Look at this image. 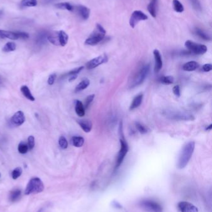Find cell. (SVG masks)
<instances>
[{"label": "cell", "mask_w": 212, "mask_h": 212, "mask_svg": "<svg viewBox=\"0 0 212 212\" xmlns=\"http://www.w3.org/2000/svg\"><path fill=\"white\" fill-rule=\"evenodd\" d=\"M195 147V143L192 141L189 142L183 146L178 160L177 167L179 169H181L186 167L194 152Z\"/></svg>", "instance_id": "obj_1"}, {"label": "cell", "mask_w": 212, "mask_h": 212, "mask_svg": "<svg viewBox=\"0 0 212 212\" xmlns=\"http://www.w3.org/2000/svg\"><path fill=\"white\" fill-rule=\"evenodd\" d=\"M105 34L106 31L104 27L100 24H97L95 31L86 39L85 43L88 45H95L104 39Z\"/></svg>", "instance_id": "obj_2"}, {"label": "cell", "mask_w": 212, "mask_h": 212, "mask_svg": "<svg viewBox=\"0 0 212 212\" xmlns=\"http://www.w3.org/2000/svg\"><path fill=\"white\" fill-rule=\"evenodd\" d=\"M44 189L43 182L39 178H32L27 183L25 190L26 195L35 194L42 192Z\"/></svg>", "instance_id": "obj_3"}, {"label": "cell", "mask_w": 212, "mask_h": 212, "mask_svg": "<svg viewBox=\"0 0 212 212\" xmlns=\"http://www.w3.org/2000/svg\"><path fill=\"white\" fill-rule=\"evenodd\" d=\"M164 115L171 120L174 121H191L195 119L193 115L185 112H180L178 110H169L164 111Z\"/></svg>", "instance_id": "obj_4"}, {"label": "cell", "mask_w": 212, "mask_h": 212, "mask_svg": "<svg viewBox=\"0 0 212 212\" xmlns=\"http://www.w3.org/2000/svg\"><path fill=\"white\" fill-rule=\"evenodd\" d=\"M150 71V65L149 64H147L142 67L135 75L132 83L131 85V88H135L136 86L141 85L145 79L148 76Z\"/></svg>", "instance_id": "obj_5"}, {"label": "cell", "mask_w": 212, "mask_h": 212, "mask_svg": "<svg viewBox=\"0 0 212 212\" xmlns=\"http://www.w3.org/2000/svg\"><path fill=\"white\" fill-rule=\"evenodd\" d=\"M140 207L147 212H162V207L158 202L152 200H144L140 203Z\"/></svg>", "instance_id": "obj_6"}, {"label": "cell", "mask_w": 212, "mask_h": 212, "mask_svg": "<svg viewBox=\"0 0 212 212\" xmlns=\"http://www.w3.org/2000/svg\"><path fill=\"white\" fill-rule=\"evenodd\" d=\"M185 46L191 53L195 55H203L207 52V47L205 45L197 43L191 40H187Z\"/></svg>", "instance_id": "obj_7"}, {"label": "cell", "mask_w": 212, "mask_h": 212, "mask_svg": "<svg viewBox=\"0 0 212 212\" xmlns=\"http://www.w3.org/2000/svg\"><path fill=\"white\" fill-rule=\"evenodd\" d=\"M121 138H120V150H119L118 157L116 159V166H115V169H118L119 166H120L122 163L123 162V160L125 158V156L126 154L128 152V145L127 142H126L123 136L121 135Z\"/></svg>", "instance_id": "obj_8"}, {"label": "cell", "mask_w": 212, "mask_h": 212, "mask_svg": "<svg viewBox=\"0 0 212 212\" xmlns=\"http://www.w3.org/2000/svg\"><path fill=\"white\" fill-rule=\"evenodd\" d=\"M148 19L147 16L141 11H134L130 17V25L132 28H134L136 25L140 21H146Z\"/></svg>", "instance_id": "obj_9"}, {"label": "cell", "mask_w": 212, "mask_h": 212, "mask_svg": "<svg viewBox=\"0 0 212 212\" xmlns=\"http://www.w3.org/2000/svg\"><path fill=\"white\" fill-rule=\"evenodd\" d=\"M108 57L105 54H103L100 56L92 59L88 61L86 64V68L88 70H91L97 68V67L100 66V64L106 63L108 61Z\"/></svg>", "instance_id": "obj_10"}, {"label": "cell", "mask_w": 212, "mask_h": 212, "mask_svg": "<svg viewBox=\"0 0 212 212\" xmlns=\"http://www.w3.org/2000/svg\"><path fill=\"white\" fill-rule=\"evenodd\" d=\"M178 208L180 212H198L197 207L187 202H180L178 204Z\"/></svg>", "instance_id": "obj_11"}, {"label": "cell", "mask_w": 212, "mask_h": 212, "mask_svg": "<svg viewBox=\"0 0 212 212\" xmlns=\"http://www.w3.org/2000/svg\"><path fill=\"white\" fill-rule=\"evenodd\" d=\"M25 121L26 118L24 114L21 110L16 112L11 118V124L16 127L22 125L24 123Z\"/></svg>", "instance_id": "obj_12"}, {"label": "cell", "mask_w": 212, "mask_h": 212, "mask_svg": "<svg viewBox=\"0 0 212 212\" xmlns=\"http://www.w3.org/2000/svg\"><path fill=\"white\" fill-rule=\"evenodd\" d=\"M154 60H155V66H154V71L155 73H158L161 68H162V60L161 57V55L158 50H154L153 52Z\"/></svg>", "instance_id": "obj_13"}, {"label": "cell", "mask_w": 212, "mask_h": 212, "mask_svg": "<svg viewBox=\"0 0 212 212\" xmlns=\"http://www.w3.org/2000/svg\"><path fill=\"white\" fill-rule=\"evenodd\" d=\"M75 9L77 13L83 19L87 20L88 19L90 14V10L89 8L85 6L78 5L75 6Z\"/></svg>", "instance_id": "obj_14"}, {"label": "cell", "mask_w": 212, "mask_h": 212, "mask_svg": "<svg viewBox=\"0 0 212 212\" xmlns=\"http://www.w3.org/2000/svg\"><path fill=\"white\" fill-rule=\"evenodd\" d=\"M0 38L2 39H10L11 40H17L19 39L17 34V32L7 31L0 30Z\"/></svg>", "instance_id": "obj_15"}, {"label": "cell", "mask_w": 212, "mask_h": 212, "mask_svg": "<svg viewBox=\"0 0 212 212\" xmlns=\"http://www.w3.org/2000/svg\"><path fill=\"white\" fill-rule=\"evenodd\" d=\"M78 123L81 127V128L86 133H88L91 130L92 124L91 122L87 119L80 120L78 121Z\"/></svg>", "instance_id": "obj_16"}, {"label": "cell", "mask_w": 212, "mask_h": 212, "mask_svg": "<svg viewBox=\"0 0 212 212\" xmlns=\"http://www.w3.org/2000/svg\"><path fill=\"white\" fill-rule=\"evenodd\" d=\"M57 34H58L59 45L62 46V47H64V46H65L68 42V40H69L68 35L63 31H60L57 32Z\"/></svg>", "instance_id": "obj_17"}, {"label": "cell", "mask_w": 212, "mask_h": 212, "mask_svg": "<svg viewBox=\"0 0 212 212\" xmlns=\"http://www.w3.org/2000/svg\"><path fill=\"white\" fill-rule=\"evenodd\" d=\"M75 112L77 115L79 117H84L85 114V109L84 106L83 105L82 103L79 100H75Z\"/></svg>", "instance_id": "obj_18"}, {"label": "cell", "mask_w": 212, "mask_h": 212, "mask_svg": "<svg viewBox=\"0 0 212 212\" xmlns=\"http://www.w3.org/2000/svg\"><path fill=\"white\" fill-rule=\"evenodd\" d=\"M143 99V94H138L137 96H136L133 99V100L132 101L130 109L131 110H134V109L137 108L138 107H140L142 103Z\"/></svg>", "instance_id": "obj_19"}, {"label": "cell", "mask_w": 212, "mask_h": 212, "mask_svg": "<svg viewBox=\"0 0 212 212\" xmlns=\"http://www.w3.org/2000/svg\"><path fill=\"white\" fill-rule=\"evenodd\" d=\"M198 67V63L195 61H190L185 63L182 67V69L186 71H195Z\"/></svg>", "instance_id": "obj_20"}, {"label": "cell", "mask_w": 212, "mask_h": 212, "mask_svg": "<svg viewBox=\"0 0 212 212\" xmlns=\"http://www.w3.org/2000/svg\"><path fill=\"white\" fill-rule=\"evenodd\" d=\"M157 5H158V0H151L149 4L147 6V10L153 17H155L157 16Z\"/></svg>", "instance_id": "obj_21"}, {"label": "cell", "mask_w": 212, "mask_h": 212, "mask_svg": "<svg viewBox=\"0 0 212 212\" xmlns=\"http://www.w3.org/2000/svg\"><path fill=\"white\" fill-rule=\"evenodd\" d=\"M21 196V190L19 189H16L11 191L10 193V196H9V199H10V200L11 202H15L20 199Z\"/></svg>", "instance_id": "obj_22"}, {"label": "cell", "mask_w": 212, "mask_h": 212, "mask_svg": "<svg viewBox=\"0 0 212 212\" xmlns=\"http://www.w3.org/2000/svg\"><path fill=\"white\" fill-rule=\"evenodd\" d=\"M21 92L22 93V94H23V96L28 100H29L30 101H34L35 100V98L33 96V95L32 94L31 92L29 89V88L27 87V86H23L21 88Z\"/></svg>", "instance_id": "obj_23"}, {"label": "cell", "mask_w": 212, "mask_h": 212, "mask_svg": "<svg viewBox=\"0 0 212 212\" xmlns=\"http://www.w3.org/2000/svg\"><path fill=\"white\" fill-rule=\"evenodd\" d=\"M194 32L197 36H198L200 38L202 39L203 40H207V41L211 40L210 36L207 33H206L204 31H203L201 29H199V28L195 29Z\"/></svg>", "instance_id": "obj_24"}, {"label": "cell", "mask_w": 212, "mask_h": 212, "mask_svg": "<svg viewBox=\"0 0 212 212\" xmlns=\"http://www.w3.org/2000/svg\"><path fill=\"white\" fill-rule=\"evenodd\" d=\"M90 85V81L88 79H83L80 83L76 86L75 89V91L76 93H78V92L81 91L85 89L86 88H87L88 87V86Z\"/></svg>", "instance_id": "obj_25"}, {"label": "cell", "mask_w": 212, "mask_h": 212, "mask_svg": "<svg viewBox=\"0 0 212 212\" xmlns=\"http://www.w3.org/2000/svg\"><path fill=\"white\" fill-rule=\"evenodd\" d=\"M84 138L81 136H73L72 138V142L73 145L75 147H77V148H80V147H81L84 145Z\"/></svg>", "instance_id": "obj_26"}, {"label": "cell", "mask_w": 212, "mask_h": 212, "mask_svg": "<svg viewBox=\"0 0 212 212\" xmlns=\"http://www.w3.org/2000/svg\"><path fill=\"white\" fill-rule=\"evenodd\" d=\"M56 7L59 9H61V10H66L69 11H73L74 10V6H73L68 2H63L56 4Z\"/></svg>", "instance_id": "obj_27"}, {"label": "cell", "mask_w": 212, "mask_h": 212, "mask_svg": "<svg viewBox=\"0 0 212 212\" xmlns=\"http://www.w3.org/2000/svg\"><path fill=\"white\" fill-rule=\"evenodd\" d=\"M16 49V43L13 42H9L5 45L2 50L4 52H10L14 51Z\"/></svg>", "instance_id": "obj_28"}, {"label": "cell", "mask_w": 212, "mask_h": 212, "mask_svg": "<svg viewBox=\"0 0 212 212\" xmlns=\"http://www.w3.org/2000/svg\"><path fill=\"white\" fill-rule=\"evenodd\" d=\"M172 4L175 11L177 13H182L184 11V7L179 0H173Z\"/></svg>", "instance_id": "obj_29"}, {"label": "cell", "mask_w": 212, "mask_h": 212, "mask_svg": "<svg viewBox=\"0 0 212 212\" xmlns=\"http://www.w3.org/2000/svg\"><path fill=\"white\" fill-rule=\"evenodd\" d=\"M38 4L37 0H22L21 5L23 7H34Z\"/></svg>", "instance_id": "obj_30"}, {"label": "cell", "mask_w": 212, "mask_h": 212, "mask_svg": "<svg viewBox=\"0 0 212 212\" xmlns=\"http://www.w3.org/2000/svg\"><path fill=\"white\" fill-rule=\"evenodd\" d=\"M174 78L172 76H164L159 79V81L164 85H171L174 82Z\"/></svg>", "instance_id": "obj_31"}, {"label": "cell", "mask_w": 212, "mask_h": 212, "mask_svg": "<svg viewBox=\"0 0 212 212\" xmlns=\"http://www.w3.org/2000/svg\"><path fill=\"white\" fill-rule=\"evenodd\" d=\"M17 150L18 151H19L20 153L22 154H24L26 153H27L29 150V148L28 146H27V144L24 143V142H21L19 144L17 147Z\"/></svg>", "instance_id": "obj_32"}, {"label": "cell", "mask_w": 212, "mask_h": 212, "mask_svg": "<svg viewBox=\"0 0 212 212\" xmlns=\"http://www.w3.org/2000/svg\"><path fill=\"white\" fill-rule=\"evenodd\" d=\"M192 7L197 11H201L202 7L199 0H189Z\"/></svg>", "instance_id": "obj_33"}, {"label": "cell", "mask_w": 212, "mask_h": 212, "mask_svg": "<svg viewBox=\"0 0 212 212\" xmlns=\"http://www.w3.org/2000/svg\"><path fill=\"white\" fill-rule=\"evenodd\" d=\"M59 145L60 148L63 150L67 148L68 147V142L66 138L63 136H60L59 139Z\"/></svg>", "instance_id": "obj_34"}, {"label": "cell", "mask_w": 212, "mask_h": 212, "mask_svg": "<svg viewBox=\"0 0 212 212\" xmlns=\"http://www.w3.org/2000/svg\"><path fill=\"white\" fill-rule=\"evenodd\" d=\"M22 172H23V170L20 167H18V168H15L13 171H12V173H11V176H12V178L14 180L17 179V178H19L21 176V174H22Z\"/></svg>", "instance_id": "obj_35"}, {"label": "cell", "mask_w": 212, "mask_h": 212, "mask_svg": "<svg viewBox=\"0 0 212 212\" xmlns=\"http://www.w3.org/2000/svg\"><path fill=\"white\" fill-rule=\"evenodd\" d=\"M48 34L45 32H41L38 36V38H37V41L38 43H44L45 41L46 38L48 39Z\"/></svg>", "instance_id": "obj_36"}, {"label": "cell", "mask_w": 212, "mask_h": 212, "mask_svg": "<svg viewBox=\"0 0 212 212\" xmlns=\"http://www.w3.org/2000/svg\"><path fill=\"white\" fill-rule=\"evenodd\" d=\"M27 146L29 150H33L35 146V138L33 136L31 135L27 138Z\"/></svg>", "instance_id": "obj_37"}, {"label": "cell", "mask_w": 212, "mask_h": 212, "mask_svg": "<svg viewBox=\"0 0 212 212\" xmlns=\"http://www.w3.org/2000/svg\"><path fill=\"white\" fill-rule=\"evenodd\" d=\"M94 98H95V94H91V95H89L87 96V97L86 98V99L85 100L84 107L85 109L88 108L90 104L93 102Z\"/></svg>", "instance_id": "obj_38"}, {"label": "cell", "mask_w": 212, "mask_h": 212, "mask_svg": "<svg viewBox=\"0 0 212 212\" xmlns=\"http://www.w3.org/2000/svg\"><path fill=\"white\" fill-rule=\"evenodd\" d=\"M136 128L137 129V130L139 131L141 133L145 134V133H147V128L145 126H144L143 125H142L141 124H140L139 122L136 123Z\"/></svg>", "instance_id": "obj_39"}, {"label": "cell", "mask_w": 212, "mask_h": 212, "mask_svg": "<svg viewBox=\"0 0 212 212\" xmlns=\"http://www.w3.org/2000/svg\"><path fill=\"white\" fill-rule=\"evenodd\" d=\"M84 67H78V68H75V69H74V70H73L69 71L68 73H67L66 76H72V75H77V74H78V73H79L83 69H84Z\"/></svg>", "instance_id": "obj_40"}, {"label": "cell", "mask_w": 212, "mask_h": 212, "mask_svg": "<svg viewBox=\"0 0 212 212\" xmlns=\"http://www.w3.org/2000/svg\"><path fill=\"white\" fill-rule=\"evenodd\" d=\"M18 38L22 39H27L29 37V34L24 32H17Z\"/></svg>", "instance_id": "obj_41"}, {"label": "cell", "mask_w": 212, "mask_h": 212, "mask_svg": "<svg viewBox=\"0 0 212 212\" xmlns=\"http://www.w3.org/2000/svg\"><path fill=\"white\" fill-rule=\"evenodd\" d=\"M56 74H55V73H54V74L51 75L49 76V78H48V84L49 85H53L54 83V82H55V80H56Z\"/></svg>", "instance_id": "obj_42"}, {"label": "cell", "mask_w": 212, "mask_h": 212, "mask_svg": "<svg viewBox=\"0 0 212 212\" xmlns=\"http://www.w3.org/2000/svg\"><path fill=\"white\" fill-rule=\"evenodd\" d=\"M173 93L177 97H180V87L179 86H175L173 88Z\"/></svg>", "instance_id": "obj_43"}, {"label": "cell", "mask_w": 212, "mask_h": 212, "mask_svg": "<svg viewBox=\"0 0 212 212\" xmlns=\"http://www.w3.org/2000/svg\"><path fill=\"white\" fill-rule=\"evenodd\" d=\"M202 69L205 72H208L212 70V65L211 64H205L202 67Z\"/></svg>", "instance_id": "obj_44"}, {"label": "cell", "mask_w": 212, "mask_h": 212, "mask_svg": "<svg viewBox=\"0 0 212 212\" xmlns=\"http://www.w3.org/2000/svg\"><path fill=\"white\" fill-rule=\"evenodd\" d=\"M77 78V75H72V76H70V78H69V81H72L73 80H75Z\"/></svg>", "instance_id": "obj_45"}, {"label": "cell", "mask_w": 212, "mask_h": 212, "mask_svg": "<svg viewBox=\"0 0 212 212\" xmlns=\"http://www.w3.org/2000/svg\"><path fill=\"white\" fill-rule=\"evenodd\" d=\"M211 128H212V124H210L208 127L206 128V130H211Z\"/></svg>", "instance_id": "obj_46"}, {"label": "cell", "mask_w": 212, "mask_h": 212, "mask_svg": "<svg viewBox=\"0 0 212 212\" xmlns=\"http://www.w3.org/2000/svg\"><path fill=\"white\" fill-rule=\"evenodd\" d=\"M54 1V0H45V1H47V2H52V1Z\"/></svg>", "instance_id": "obj_47"}, {"label": "cell", "mask_w": 212, "mask_h": 212, "mask_svg": "<svg viewBox=\"0 0 212 212\" xmlns=\"http://www.w3.org/2000/svg\"><path fill=\"white\" fill-rule=\"evenodd\" d=\"M2 14H3V11L0 10V16H1Z\"/></svg>", "instance_id": "obj_48"}, {"label": "cell", "mask_w": 212, "mask_h": 212, "mask_svg": "<svg viewBox=\"0 0 212 212\" xmlns=\"http://www.w3.org/2000/svg\"><path fill=\"white\" fill-rule=\"evenodd\" d=\"M0 177H1V174H0Z\"/></svg>", "instance_id": "obj_49"}]
</instances>
